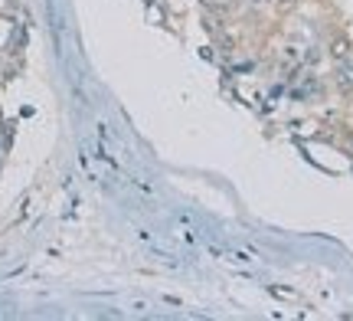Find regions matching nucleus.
Instances as JSON below:
<instances>
[{
    "label": "nucleus",
    "instance_id": "7ed1b4c3",
    "mask_svg": "<svg viewBox=\"0 0 353 321\" xmlns=\"http://www.w3.org/2000/svg\"><path fill=\"white\" fill-rule=\"evenodd\" d=\"M272 3H275L278 13H288V10H294V7H298V0H272Z\"/></svg>",
    "mask_w": 353,
    "mask_h": 321
},
{
    "label": "nucleus",
    "instance_id": "f257e3e1",
    "mask_svg": "<svg viewBox=\"0 0 353 321\" xmlns=\"http://www.w3.org/2000/svg\"><path fill=\"white\" fill-rule=\"evenodd\" d=\"M330 82H334V89L341 92V95H350V92H353V56H350V59H341V63H334Z\"/></svg>",
    "mask_w": 353,
    "mask_h": 321
},
{
    "label": "nucleus",
    "instance_id": "f03ea898",
    "mask_svg": "<svg viewBox=\"0 0 353 321\" xmlns=\"http://www.w3.org/2000/svg\"><path fill=\"white\" fill-rule=\"evenodd\" d=\"M327 52H330L334 63H341V59H350L353 56V46H350V39L347 37H334L330 39V46H327Z\"/></svg>",
    "mask_w": 353,
    "mask_h": 321
},
{
    "label": "nucleus",
    "instance_id": "20e7f679",
    "mask_svg": "<svg viewBox=\"0 0 353 321\" xmlns=\"http://www.w3.org/2000/svg\"><path fill=\"white\" fill-rule=\"evenodd\" d=\"M249 3H255V7H265V3H272V0H249Z\"/></svg>",
    "mask_w": 353,
    "mask_h": 321
}]
</instances>
